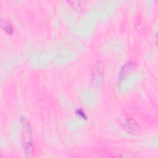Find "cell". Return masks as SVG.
Instances as JSON below:
<instances>
[{"instance_id":"cell-2","label":"cell","mask_w":158,"mask_h":158,"mask_svg":"<svg viewBox=\"0 0 158 158\" xmlns=\"http://www.w3.org/2000/svg\"><path fill=\"white\" fill-rule=\"evenodd\" d=\"M136 63L134 60H130L125 62L120 68L117 78V83L119 86L127 78V77L136 69Z\"/></svg>"},{"instance_id":"cell-5","label":"cell","mask_w":158,"mask_h":158,"mask_svg":"<svg viewBox=\"0 0 158 158\" xmlns=\"http://www.w3.org/2000/svg\"><path fill=\"white\" fill-rule=\"evenodd\" d=\"M20 121L22 124V126L23 127L25 133L28 134L30 136H31V125L28 121V120L23 115H20Z\"/></svg>"},{"instance_id":"cell-8","label":"cell","mask_w":158,"mask_h":158,"mask_svg":"<svg viewBox=\"0 0 158 158\" xmlns=\"http://www.w3.org/2000/svg\"><path fill=\"white\" fill-rule=\"evenodd\" d=\"M75 113L77 115H78L80 117H81L83 119L86 120L87 118V116H86L85 112L83 111V110L81 108H78L77 109H76Z\"/></svg>"},{"instance_id":"cell-1","label":"cell","mask_w":158,"mask_h":158,"mask_svg":"<svg viewBox=\"0 0 158 158\" xmlns=\"http://www.w3.org/2000/svg\"><path fill=\"white\" fill-rule=\"evenodd\" d=\"M120 123L122 127L126 131H127L130 134L135 135L139 132L140 127L139 125L134 118H133L130 116H128V115L123 116L120 118Z\"/></svg>"},{"instance_id":"cell-4","label":"cell","mask_w":158,"mask_h":158,"mask_svg":"<svg viewBox=\"0 0 158 158\" xmlns=\"http://www.w3.org/2000/svg\"><path fill=\"white\" fill-rule=\"evenodd\" d=\"M22 144L23 149L27 157H31L34 153V147L30 139L26 138L25 136L22 137Z\"/></svg>"},{"instance_id":"cell-7","label":"cell","mask_w":158,"mask_h":158,"mask_svg":"<svg viewBox=\"0 0 158 158\" xmlns=\"http://www.w3.org/2000/svg\"><path fill=\"white\" fill-rule=\"evenodd\" d=\"M69 4H70L71 6L73 7V8L76 9H81V8L83 7L84 2L83 1H67Z\"/></svg>"},{"instance_id":"cell-6","label":"cell","mask_w":158,"mask_h":158,"mask_svg":"<svg viewBox=\"0 0 158 158\" xmlns=\"http://www.w3.org/2000/svg\"><path fill=\"white\" fill-rule=\"evenodd\" d=\"M1 26L2 28L7 33L12 34L13 33V27L11 23L5 19H2L1 21Z\"/></svg>"},{"instance_id":"cell-3","label":"cell","mask_w":158,"mask_h":158,"mask_svg":"<svg viewBox=\"0 0 158 158\" xmlns=\"http://www.w3.org/2000/svg\"><path fill=\"white\" fill-rule=\"evenodd\" d=\"M104 77V65L103 64L98 61L94 64L91 72V81L94 86L101 83Z\"/></svg>"}]
</instances>
